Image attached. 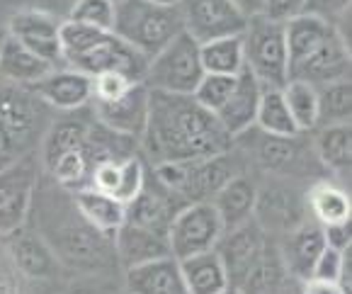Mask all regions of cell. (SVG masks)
Listing matches in <instances>:
<instances>
[{"label":"cell","mask_w":352,"mask_h":294,"mask_svg":"<svg viewBox=\"0 0 352 294\" xmlns=\"http://www.w3.org/2000/svg\"><path fill=\"white\" fill-rule=\"evenodd\" d=\"M141 146L151 163H190L231 154L236 141L223 132L217 114L195 103L192 95L151 90L148 122Z\"/></svg>","instance_id":"6da1fadb"},{"label":"cell","mask_w":352,"mask_h":294,"mask_svg":"<svg viewBox=\"0 0 352 294\" xmlns=\"http://www.w3.org/2000/svg\"><path fill=\"white\" fill-rule=\"evenodd\" d=\"M32 207H39V224L34 231L49 243L61 268L100 275L120 265L112 238L100 233L80 217L71 200V192L61 190L58 185L54 190L36 182Z\"/></svg>","instance_id":"7a4b0ae2"},{"label":"cell","mask_w":352,"mask_h":294,"mask_svg":"<svg viewBox=\"0 0 352 294\" xmlns=\"http://www.w3.org/2000/svg\"><path fill=\"white\" fill-rule=\"evenodd\" d=\"M61 61L66 68L95 78L102 73H120L131 83H144L148 59L129 47L112 30L61 22Z\"/></svg>","instance_id":"3957f363"},{"label":"cell","mask_w":352,"mask_h":294,"mask_svg":"<svg viewBox=\"0 0 352 294\" xmlns=\"http://www.w3.org/2000/svg\"><path fill=\"white\" fill-rule=\"evenodd\" d=\"M112 32L151 59L182 32L180 8L155 6L151 0H122L114 8Z\"/></svg>","instance_id":"277c9868"},{"label":"cell","mask_w":352,"mask_h":294,"mask_svg":"<svg viewBox=\"0 0 352 294\" xmlns=\"http://www.w3.org/2000/svg\"><path fill=\"white\" fill-rule=\"evenodd\" d=\"M245 71L253 73L263 90H282L289 81V52H287L285 25L263 15L248 20L243 32Z\"/></svg>","instance_id":"5b68a950"},{"label":"cell","mask_w":352,"mask_h":294,"mask_svg":"<svg viewBox=\"0 0 352 294\" xmlns=\"http://www.w3.org/2000/svg\"><path fill=\"white\" fill-rule=\"evenodd\" d=\"M204 78L199 44L190 34L180 32L170 44L148 59L144 85L148 90L168 95H192Z\"/></svg>","instance_id":"8992f818"},{"label":"cell","mask_w":352,"mask_h":294,"mask_svg":"<svg viewBox=\"0 0 352 294\" xmlns=\"http://www.w3.org/2000/svg\"><path fill=\"white\" fill-rule=\"evenodd\" d=\"M221 236V219L212 202H195V204L182 207L168 227V246L175 260L212 253Z\"/></svg>","instance_id":"52a82bcc"},{"label":"cell","mask_w":352,"mask_h":294,"mask_svg":"<svg viewBox=\"0 0 352 294\" xmlns=\"http://www.w3.org/2000/svg\"><path fill=\"white\" fill-rule=\"evenodd\" d=\"M39 168L34 156L25 154L0 168V236L17 231L32 214Z\"/></svg>","instance_id":"ba28073f"},{"label":"cell","mask_w":352,"mask_h":294,"mask_svg":"<svg viewBox=\"0 0 352 294\" xmlns=\"http://www.w3.org/2000/svg\"><path fill=\"white\" fill-rule=\"evenodd\" d=\"M177 8L182 17V32L197 44L243 34L248 25V20L231 6V0H182Z\"/></svg>","instance_id":"9c48e42d"},{"label":"cell","mask_w":352,"mask_h":294,"mask_svg":"<svg viewBox=\"0 0 352 294\" xmlns=\"http://www.w3.org/2000/svg\"><path fill=\"white\" fill-rule=\"evenodd\" d=\"M270 241L272 238L260 229V224L255 219L231 229V231H223V236L219 238L217 248H214V253L221 260L231 287H243V282L250 277L255 265L263 258Z\"/></svg>","instance_id":"30bf717a"},{"label":"cell","mask_w":352,"mask_h":294,"mask_svg":"<svg viewBox=\"0 0 352 294\" xmlns=\"http://www.w3.org/2000/svg\"><path fill=\"white\" fill-rule=\"evenodd\" d=\"M47 105L36 98L30 88H22L15 83L0 81V127L12 139L22 156L32 146L39 122L44 117Z\"/></svg>","instance_id":"8fae6325"},{"label":"cell","mask_w":352,"mask_h":294,"mask_svg":"<svg viewBox=\"0 0 352 294\" xmlns=\"http://www.w3.org/2000/svg\"><path fill=\"white\" fill-rule=\"evenodd\" d=\"M306 195H301L294 185L287 182H270L258 185V200H255L253 219L260 224L265 233H285L294 231L299 224L306 222Z\"/></svg>","instance_id":"7c38bea8"},{"label":"cell","mask_w":352,"mask_h":294,"mask_svg":"<svg viewBox=\"0 0 352 294\" xmlns=\"http://www.w3.org/2000/svg\"><path fill=\"white\" fill-rule=\"evenodd\" d=\"M61 22L56 15L47 10H17L15 15H10L8 20V36L22 44L25 49H30L34 56H39L42 61L52 63L56 68V63L61 61Z\"/></svg>","instance_id":"4fadbf2b"},{"label":"cell","mask_w":352,"mask_h":294,"mask_svg":"<svg viewBox=\"0 0 352 294\" xmlns=\"http://www.w3.org/2000/svg\"><path fill=\"white\" fill-rule=\"evenodd\" d=\"M148 95L151 90L144 83H134L124 95L109 103H100V100H90V109L93 117L98 119L102 127L109 132L129 139L139 141L146 132V122H148Z\"/></svg>","instance_id":"5bb4252c"},{"label":"cell","mask_w":352,"mask_h":294,"mask_svg":"<svg viewBox=\"0 0 352 294\" xmlns=\"http://www.w3.org/2000/svg\"><path fill=\"white\" fill-rule=\"evenodd\" d=\"M289 81H304L321 88L336 81H350V41L340 30L316 52L289 66Z\"/></svg>","instance_id":"9a60e30c"},{"label":"cell","mask_w":352,"mask_h":294,"mask_svg":"<svg viewBox=\"0 0 352 294\" xmlns=\"http://www.w3.org/2000/svg\"><path fill=\"white\" fill-rule=\"evenodd\" d=\"M182 207H187V202L177 192L166 190L161 182H155V178L146 176L144 190L126 204V222L168 238V227Z\"/></svg>","instance_id":"2e32d148"},{"label":"cell","mask_w":352,"mask_h":294,"mask_svg":"<svg viewBox=\"0 0 352 294\" xmlns=\"http://www.w3.org/2000/svg\"><path fill=\"white\" fill-rule=\"evenodd\" d=\"M30 90L47 107H56L61 112H78L88 107L93 100V78L66 66L52 68L42 81L30 85Z\"/></svg>","instance_id":"e0dca14e"},{"label":"cell","mask_w":352,"mask_h":294,"mask_svg":"<svg viewBox=\"0 0 352 294\" xmlns=\"http://www.w3.org/2000/svg\"><path fill=\"white\" fill-rule=\"evenodd\" d=\"M8 255L12 268L30 280H54L61 273V263L34 229L20 227L8 233Z\"/></svg>","instance_id":"ac0fdd59"},{"label":"cell","mask_w":352,"mask_h":294,"mask_svg":"<svg viewBox=\"0 0 352 294\" xmlns=\"http://www.w3.org/2000/svg\"><path fill=\"white\" fill-rule=\"evenodd\" d=\"M277 248H280V258L285 263L289 277L296 280V282H306V280H311L314 265H316L318 255L326 248L323 227L314 222V219H306L294 231L285 233L282 241L277 243Z\"/></svg>","instance_id":"d6986e66"},{"label":"cell","mask_w":352,"mask_h":294,"mask_svg":"<svg viewBox=\"0 0 352 294\" xmlns=\"http://www.w3.org/2000/svg\"><path fill=\"white\" fill-rule=\"evenodd\" d=\"M239 165L233 160L231 154L212 156V158L202 160H190L185 168V182H182L177 195L187 202H212L214 195L231 180L233 176H239Z\"/></svg>","instance_id":"ffe728a7"},{"label":"cell","mask_w":352,"mask_h":294,"mask_svg":"<svg viewBox=\"0 0 352 294\" xmlns=\"http://www.w3.org/2000/svg\"><path fill=\"white\" fill-rule=\"evenodd\" d=\"M260 95H263V85L253 78L250 71H241L236 78V88H233L231 98L223 103V107L217 112L219 124L223 127L233 141L241 134L255 127V114H258Z\"/></svg>","instance_id":"44dd1931"},{"label":"cell","mask_w":352,"mask_h":294,"mask_svg":"<svg viewBox=\"0 0 352 294\" xmlns=\"http://www.w3.org/2000/svg\"><path fill=\"white\" fill-rule=\"evenodd\" d=\"M112 243H114V253H117V263L124 270L153 263V260H161L170 255V246H168L166 236L148 231V229H141L129 222L114 233Z\"/></svg>","instance_id":"7402d4cb"},{"label":"cell","mask_w":352,"mask_h":294,"mask_svg":"<svg viewBox=\"0 0 352 294\" xmlns=\"http://www.w3.org/2000/svg\"><path fill=\"white\" fill-rule=\"evenodd\" d=\"M124 294H187L180 263L168 255L124 270Z\"/></svg>","instance_id":"603a6c76"},{"label":"cell","mask_w":352,"mask_h":294,"mask_svg":"<svg viewBox=\"0 0 352 294\" xmlns=\"http://www.w3.org/2000/svg\"><path fill=\"white\" fill-rule=\"evenodd\" d=\"M263 139H258L253 144L255 163L263 168L265 173L272 176L289 178L299 176L306 168V154L304 144L299 141V136H267L263 132H258Z\"/></svg>","instance_id":"cb8c5ba5"},{"label":"cell","mask_w":352,"mask_h":294,"mask_svg":"<svg viewBox=\"0 0 352 294\" xmlns=\"http://www.w3.org/2000/svg\"><path fill=\"white\" fill-rule=\"evenodd\" d=\"M255 200H258V182L245 173L233 176L212 200L223 231H231V229L250 222L255 212Z\"/></svg>","instance_id":"d4e9b609"},{"label":"cell","mask_w":352,"mask_h":294,"mask_svg":"<svg viewBox=\"0 0 352 294\" xmlns=\"http://www.w3.org/2000/svg\"><path fill=\"white\" fill-rule=\"evenodd\" d=\"M71 200L80 217L104 236L114 238V233L126 224V204L117 202L114 197L85 187V190L71 192Z\"/></svg>","instance_id":"484cf974"},{"label":"cell","mask_w":352,"mask_h":294,"mask_svg":"<svg viewBox=\"0 0 352 294\" xmlns=\"http://www.w3.org/2000/svg\"><path fill=\"white\" fill-rule=\"evenodd\" d=\"M340 27L336 22H328L318 15H301L292 17L289 22H285V36H287V52H289V66L301 59H306L311 52H316L323 41L331 39Z\"/></svg>","instance_id":"4316f807"},{"label":"cell","mask_w":352,"mask_h":294,"mask_svg":"<svg viewBox=\"0 0 352 294\" xmlns=\"http://www.w3.org/2000/svg\"><path fill=\"white\" fill-rule=\"evenodd\" d=\"M52 68V63L34 56L30 49L17 44L12 36L0 39V81L30 88L36 81H42Z\"/></svg>","instance_id":"83f0119b"},{"label":"cell","mask_w":352,"mask_h":294,"mask_svg":"<svg viewBox=\"0 0 352 294\" xmlns=\"http://www.w3.org/2000/svg\"><path fill=\"white\" fill-rule=\"evenodd\" d=\"M306 209H309L311 219L316 224H321V227L350 222L352 217L350 192H345L342 187L333 185L328 180H318L306 192Z\"/></svg>","instance_id":"f1b7e54d"},{"label":"cell","mask_w":352,"mask_h":294,"mask_svg":"<svg viewBox=\"0 0 352 294\" xmlns=\"http://www.w3.org/2000/svg\"><path fill=\"white\" fill-rule=\"evenodd\" d=\"M314 154L318 163L333 173H350L352 163V127L347 124H326L318 127L314 136Z\"/></svg>","instance_id":"f546056e"},{"label":"cell","mask_w":352,"mask_h":294,"mask_svg":"<svg viewBox=\"0 0 352 294\" xmlns=\"http://www.w3.org/2000/svg\"><path fill=\"white\" fill-rule=\"evenodd\" d=\"M177 263H180L187 294H221L231 287L226 270H223L221 260L214 251L212 253L192 255L187 260H177Z\"/></svg>","instance_id":"4dcf8cb0"},{"label":"cell","mask_w":352,"mask_h":294,"mask_svg":"<svg viewBox=\"0 0 352 294\" xmlns=\"http://www.w3.org/2000/svg\"><path fill=\"white\" fill-rule=\"evenodd\" d=\"M93 119H83V117H66L58 119L49 127L47 136L42 141V158H44V168L54 163L56 158H61L68 151H76L88 141L90 127H93Z\"/></svg>","instance_id":"1f68e13d"},{"label":"cell","mask_w":352,"mask_h":294,"mask_svg":"<svg viewBox=\"0 0 352 294\" xmlns=\"http://www.w3.org/2000/svg\"><path fill=\"white\" fill-rule=\"evenodd\" d=\"M199 59H202L204 73H219V76H239L245 68L243 61V34L223 36L207 44H199Z\"/></svg>","instance_id":"d6a6232c"},{"label":"cell","mask_w":352,"mask_h":294,"mask_svg":"<svg viewBox=\"0 0 352 294\" xmlns=\"http://www.w3.org/2000/svg\"><path fill=\"white\" fill-rule=\"evenodd\" d=\"M282 98L299 134H311L318 129V90L314 85L304 81H287Z\"/></svg>","instance_id":"836d02e7"},{"label":"cell","mask_w":352,"mask_h":294,"mask_svg":"<svg viewBox=\"0 0 352 294\" xmlns=\"http://www.w3.org/2000/svg\"><path fill=\"white\" fill-rule=\"evenodd\" d=\"M255 129L267 136H299V129L282 98V90H263L258 114H255Z\"/></svg>","instance_id":"e575fe53"},{"label":"cell","mask_w":352,"mask_h":294,"mask_svg":"<svg viewBox=\"0 0 352 294\" xmlns=\"http://www.w3.org/2000/svg\"><path fill=\"white\" fill-rule=\"evenodd\" d=\"M318 90V127L347 124L352 117V85L350 81H336Z\"/></svg>","instance_id":"d590c367"},{"label":"cell","mask_w":352,"mask_h":294,"mask_svg":"<svg viewBox=\"0 0 352 294\" xmlns=\"http://www.w3.org/2000/svg\"><path fill=\"white\" fill-rule=\"evenodd\" d=\"M236 78L239 76H219V73H204L199 85L195 88L192 98L195 103L202 105L204 109L217 114L223 107L228 98H231L233 88H236Z\"/></svg>","instance_id":"8d00e7d4"},{"label":"cell","mask_w":352,"mask_h":294,"mask_svg":"<svg viewBox=\"0 0 352 294\" xmlns=\"http://www.w3.org/2000/svg\"><path fill=\"white\" fill-rule=\"evenodd\" d=\"M114 0H76L68 12V20L78 25L98 27V30H112L114 25Z\"/></svg>","instance_id":"74e56055"},{"label":"cell","mask_w":352,"mask_h":294,"mask_svg":"<svg viewBox=\"0 0 352 294\" xmlns=\"http://www.w3.org/2000/svg\"><path fill=\"white\" fill-rule=\"evenodd\" d=\"M146 165L139 156H129L120 163V180H117V190H114V200L122 202V204H129L136 200L141 190H144L146 182Z\"/></svg>","instance_id":"f35d334b"},{"label":"cell","mask_w":352,"mask_h":294,"mask_svg":"<svg viewBox=\"0 0 352 294\" xmlns=\"http://www.w3.org/2000/svg\"><path fill=\"white\" fill-rule=\"evenodd\" d=\"M134 83L129 78L120 76V73H102V76L93 78V100L100 103H109V100H117L120 95H124Z\"/></svg>","instance_id":"ab89813d"},{"label":"cell","mask_w":352,"mask_h":294,"mask_svg":"<svg viewBox=\"0 0 352 294\" xmlns=\"http://www.w3.org/2000/svg\"><path fill=\"white\" fill-rule=\"evenodd\" d=\"M301 12H304V0H265L260 15L285 25V22H289L292 17L301 15Z\"/></svg>","instance_id":"60d3db41"},{"label":"cell","mask_w":352,"mask_h":294,"mask_svg":"<svg viewBox=\"0 0 352 294\" xmlns=\"http://www.w3.org/2000/svg\"><path fill=\"white\" fill-rule=\"evenodd\" d=\"M350 10V0H304V12L318 15L328 22H336Z\"/></svg>","instance_id":"b9f144b4"},{"label":"cell","mask_w":352,"mask_h":294,"mask_svg":"<svg viewBox=\"0 0 352 294\" xmlns=\"http://www.w3.org/2000/svg\"><path fill=\"white\" fill-rule=\"evenodd\" d=\"M323 238H326L328 248H336V251H350V246H352L350 222L328 224V227H323Z\"/></svg>","instance_id":"7bdbcfd3"},{"label":"cell","mask_w":352,"mask_h":294,"mask_svg":"<svg viewBox=\"0 0 352 294\" xmlns=\"http://www.w3.org/2000/svg\"><path fill=\"white\" fill-rule=\"evenodd\" d=\"M301 294H347L338 282H321V280H306L301 282Z\"/></svg>","instance_id":"ee69618b"},{"label":"cell","mask_w":352,"mask_h":294,"mask_svg":"<svg viewBox=\"0 0 352 294\" xmlns=\"http://www.w3.org/2000/svg\"><path fill=\"white\" fill-rule=\"evenodd\" d=\"M20 151H17V146L12 144V139L6 134V129L0 127V168H6L8 163H12L15 158H20Z\"/></svg>","instance_id":"f6af8a7d"},{"label":"cell","mask_w":352,"mask_h":294,"mask_svg":"<svg viewBox=\"0 0 352 294\" xmlns=\"http://www.w3.org/2000/svg\"><path fill=\"white\" fill-rule=\"evenodd\" d=\"M0 294H22L17 270H0Z\"/></svg>","instance_id":"bcb514c9"},{"label":"cell","mask_w":352,"mask_h":294,"mask_svg":"<svg viewBox=\"0 0 352 294\" xmlns=\"http://www.w3.org/2000/svg\"><path fill=\"white\" fill-rule=\"evenodd\" d=\"M231 6L236 8V10L245 17V20H250V17H255V15H260V12H263L265 0H231Z\"/></svg>","instance_id":"7dc6e473"},{"label":"cell","mask_w":352,"mask_h":294,"mask_svg":"<svg viewBox=\"0 0 352 294\" xmlns=\"http://www.w3.org/2000/svg\"><path fill=\"white\" fill-rule=\"evenodd\" d=\"M58 294H107V292H102L98 287H88V284H78V287H68Z\"/></svg>","instance_id":"c3c4849f"},{"label":"cell","mask_w":352,"mask_h":294,"mask_svg":"<svg viewBox=\"0 0 352 294\" xmlns=\"http://www.w3.org/2000/svg\"><path fill=\"white\" fill-rule=\"evenodd\" d=\"M151 3H155V6H166V8H177L182 0H151Z\"/></svg>","instance_id":"681fc988"},{"label":"cell","mask_w":352,"mask_h":294,"mask_svg":"<svg viewBox=\"0 0 352 294\" xmlns=\"http://www.w3.org/2000/svg\"><path fill=\"white\" fill-rule=\"evenodd\" d=\"M221 294H245L243 289H239V287H228L226 292H221Z\"/></svg>","instance_id":"f907efd6"},{"label":"cell","mask_w":352,"mask_h":294,"mask_svg":"<svg viewBox=\"0 0 352 294\" xmlns=\"http://www.w3.org/2000/svg\"><path fill=\"white\" fill-rule=\"evenodd\" d=\"M114 3H122V0H114Z\"/></svg>","instance_id":"816d5d0a"}]
</instances>
